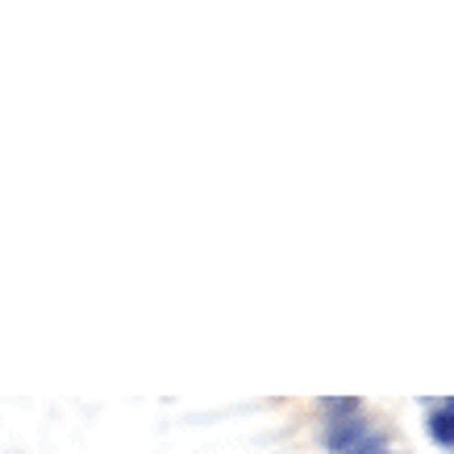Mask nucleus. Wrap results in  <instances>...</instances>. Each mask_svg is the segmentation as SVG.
<instances>
[{
    "mask_svg": "<svg viewBox=\"0 0 454 454\" xmlns=\"http://www.w3.org/2000/svg\"><path fill=\"white\" fill-rule=\"evenodd\" d=\"M325 442H330V450H350V446H358V442H367V429H363V421L358 417H350V421H330V429H325Z\"/></svg>",
    "mask_w": 454,
    "mask_h": 454,
    "instance_id": "nucleus-1",
    "label": "nucleus"
},
{
    "mask_svg": "<svg viewBox=\"0 0 454 454\" xmlns=\"http://www.w3.org/2000/svg\"><path fill=\"white\" fill-rule=\"evenodd\" d=\"M429 434H434V442H438V446H450V442H454L450 409H446V404H438V409H434V417H429Z\"/></svg>",
    "mask_w": 454,
    "mask_h": 454,
    "instance_id": "nucleus-2",
    "label": "nucleus"
},
{
    "mask_svg": "<svg viewBox=\"0 0 454 454\" xmlns=\"http://www.w3.org/2000/svg\"><path fill=\"white\" fill-rule=\"evenodd\" d=\"M325 409H330V413H355L358 404L355 400H325Z\"/></svg>",
    "mask_w": 454,
    "mask_h": 454,
    "instance_id": "nucleus-3",
    "label": "nucleus"
},
{
    "mask_svg": "<svg viewBox=\"0 0 454 454\" xmlns=\"http://www.w3.org/2000/svg\"><path fill=\"white\" fill-rule=\"evenodd\" d=\"M346 454H384V446H380V442H358V446H350Z\"/></svg>",
    "mask_w": 454,
    "mask_h": 454,
    "instance_id": "nucleus-4",
    "label": "nucleus"
}]
</instances>
